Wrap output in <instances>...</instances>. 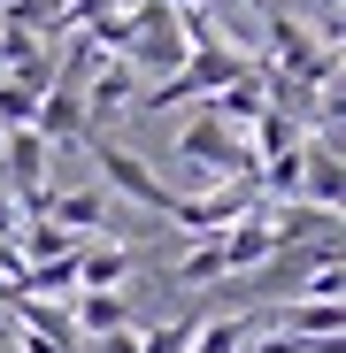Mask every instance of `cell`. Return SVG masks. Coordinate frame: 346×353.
<instances>
[{
  "mask_svg": "<svg viewBox=\"0 0 346 353\" xmlns=\"http://www.w3.org/2000/svg\"><path fill=\"white\" fill-rule=\"evenodd\" d=\"M85 146H93V161H100V185H108V192H124V200H131V208H146V215H169L177 185H162V176H154L139 154H124V146L100 139V131H85Z\"/></svg>",
  "mask_w": 346,
  "mask_h": 353,
  "instance_id": "obj_1",
  "label": "cell"
},
{
  "mask_svg": "<svg viewBox=\"0 0 346 353\" xmlns=\"http://www.w3.org/2000/svg\"><path fill=\"white\" fill-rule=\"evenodd\" d=\"M23 215L70 230V239H108V185H70V192H31Z\"/></svg>",
  "mask_w": 346,
  "mask_h": 353,
  "instance_id": "obj_2",
  "label": "cell"
},
{
  "mask_svg": "<svg viewBox=\"0 0 346 353\" xmlns=\"http://www.w3.org/2000/svg\"><path fill=\"white\" fill-rule=\"evenodd\" d=\"M285 200L338 215V200H346V161H338V139H331V131L300 139V176H293V192H285Z\"/></svg>",
  "mask_w": 346,
  "mask_h": 353,
  "instance_id": "obj_3",
  "label": "cell"
},
{
  "mask_svg": "<svg viewBox=\"0 0 346 353\" xmlns=\"http://www.w3.org/2000/svg\"><path fill=\"white\" fill-rule=\"evenodd\" d=\"M77 100H85V123L100 131V123H115V115H131V100H139V70L124 62V54H108V62L77 85Z\"/></svg>",
  "mask_w": 346,
  "mask_h": 353,
  "instance_id": "obj_4",
  "label": "cell"
},
{
  "mask_svg": "<svg viewBox=\"0 0 346 353\" xmlns=\"http://www.w3.org/2000/svg\"><path fill=\"white\" fill-rule=\"evenodd\" d=\"M262 223H269L277 246H331V239H338V215H331V208H300V200L262 208Z\"/></svg>",
  "mask_w": 346,
  "mask_h": 353,
  "instance_id": "obj_5",
  "label": "cell"
},
{
  "mask_svg": "<svg viewBox=\"0 0 346 353\" xmlns=\"http://www.w3.org/2000/svg\"><path fill=\"white\" fill-rule=\"evenodd\" d=\"M62 315H70V330H77V338L131 330V300H124V292H70V300H62Z\"/></svg>",
  "mask_w": 346,
  "mask_h": 353,
  "instance_id": "obj_6",
  "label": "cell"
},
{
  "mask_svg": "<svg viewBox=\"0 0 346 353\" xmlns=\"http://www.w3.org/2000/svg\"><path fill=\"white\" fill-rule=\"evenodd\" d=\"M124 276H131V246H115V239L77 246V292H124Z\"/></svg>",
  "mask_w": 346,
  "mask_h": 353,
  "instance_id": "obj_7",
  "label": "cell"
},
{
  "mask_svg": "<svg viewBox=\"0 0 346 353\" xmlns=\"http://www.w3.org/2000/svg\"><path fill=\"white\" fill-rule=\"evenodd\" d=\"M200 315H208V307H185L177 323H146V330H139V353H185L193 330H200Z\"/></svg>",
  "mask_w": 346,
  "mask_h": 353,
  "instance_id": "obj_8",
  "label": "cell"
},
{
  "mask_svg": "<svg viewBox=\"0 0 346 353\" xmlns=\"http://www.w3.org/2000/svg\"><path fill=\"white\" fill-rule=\"evenodd\" d=\"M16 353H77V338H46V330H16Z\"/></svg>",
  "mask_w": 346,
  "mask_h": 353,
  "instance_id": "obj_9",
  "label": "cell"
},
{
  "mask_svg": "<svg viewBox=\"0 0 346 353\" xmlns=\"http://www.w3.org/2000/svg\"><path fill=\"white\" fill-rule=\"evenodd\" d=\"M85 353V345H77ZM93 353H139V323L131 330H108V338H93Z\"/></svg>",
  "mask_w": 346,
  "mask_h": 353,
  "instance_id": "obj_10",
  "label": "cell"
},
{
  "mask_svg": "<svg viewBox=\"0 0 346 353\" xmlns=\"http://www.w3.org/2000/svg\"><path fill=\"white\" fill-rule=\"evenodd\" d=\"M308 8H316V23H323V16H338V0H308Z\"/></svg>",
  "mask_w": 346,
  "mask_h": 353,
  "instance_id": "obj_11",
  "label": "cell"
},
{
  "mask_svg": "<svg viewBox=\"0 0 346 353\" xmlns=\"http://www.w3.org/2000/svg\"><path fill=\"white\" fill-rule=\"evenodd\" d=\"M254 8H269V0H254Z\"/></svg>",
  "mask_w": 346,
  "mask_h": 353,
  "instance_id": "obj_12",
  "label": "cell"
}]
</instances>
